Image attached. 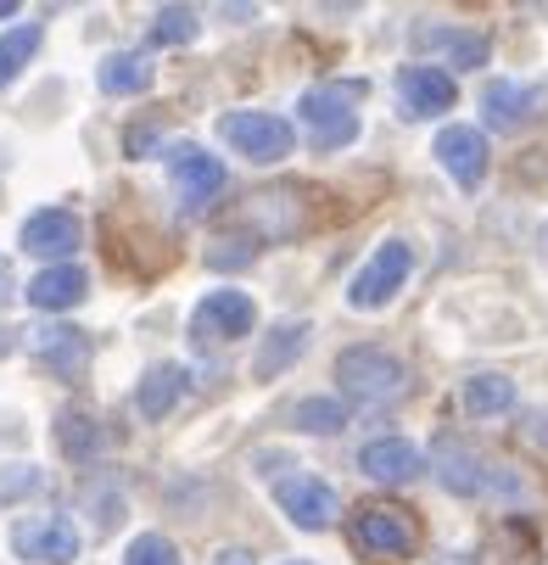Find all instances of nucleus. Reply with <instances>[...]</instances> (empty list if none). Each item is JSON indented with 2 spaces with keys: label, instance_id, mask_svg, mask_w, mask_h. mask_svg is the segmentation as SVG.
<instances>
[{
  "label": "nucleus",
  "instance_id": "1",
  "mask_svg": "<svg viewBox=\"0 0 548 565\" xmlns=\"http://www.w3.org/2000/svg\"><path fill=\"white\" fill-rule=\"evenodd\" d=\"M369 96L364 78H325V85L302 90L297 113L308 124V140L313 151H342L358 140V102Z\"/></svg>",
  "mask_w": 548,
  "mask_h": 565
},
{
  "label": "nucleus",
  "instance_id": "2",
  "mask_svg": "<svg viewBox=\"0 0 548 565\" xmlns=\"http://www.w3.org/2000/svg\"><path fill=\"white\" fill-rule=\"evenodd\" d=\"M336 381L353 403H391L409 392V364L386 348H342L336 353Z\"/></svg>",
  "mask_w": 548,
  "mask_h": 565
},
{
  "label": "nucleus",
  "instance_id": "3",
  "mask_svg": "<svg viewBox=\"0 0 548 565\" xmlns=\"http://www.w3.org/2000/svg\"><path fill=\"white\" fill-rule=\"evenodd\" d=\"M431 470H437V481L448 493H459V499H482V493H515L520 481L509 476V470H498V465H487L476 448H470L464 437H442L437 448H431Z\"/></svg>",
  "mask_w": 548,
  "mask_h": 565
},
{
  "label": "nucleus",
  "instance_id": "4",
  "mask_svg": "<svg viewBox=\"0 0 548 565\" xmlns=\"http://www.w3.org/2000/svg\"><path fill=\"white\" fill-rule=\"evenodd\" d=\"M224 146H235L247 163H280L297 151V124L280 113H224L218 118Z\"/></svg>",
  "mask_w": 548,
  "mask_h": 565
},
{
  "label": "nucleus",
  "instance_id": "5",
  "mask_svg": "<svg viewBox=\"0 0 548 565\" xmlns=\"http://www.w3.org/2000/svg\"><path fill=\"white\" fill-rule=\"evenodd\" d=\"M415 275V253H409V241H380V247L364 258V269L353 275L347 286V302L353 308H386L391 297H398Z\"/></svg>",
  "mask_w": 548,
  "mask_h": 565
},
{
  "label": "nucleus",
  "instance_id": "6",
  "mask_svg": "<svg viewBox=\"0 0 548 565\" xmlns=\"http://www.w3.org/2000/svg\"><path fill=\"white\" fill-rule=\"evenodd\" d=\"M275 504L297 532H331L342 521V499L325 476H280L275 481Z\"/></svg>",
  "mask_w": 548,
  "mask_h": 565
},
{
  "label": "nucleus",
  "instance_id": "7",
  "mask_svg": "<svg viewBox=\"0 0 548 565\" xmlns=\"http://www.w3.org/2000/svg\"><path fill=\"white\" fill-rule=\"evenodd\" d=\"M252 326H258V302H252L247 291H235V286L207 291V297L196 302V313H191V337H196L202 348H213V342H241Z\"/></svg>",
  "mask_w": 548,
  "mask_h": 565
},
{
  "label": "nucleus",
  "instance_id": "8",
  "mask_svg": "<svg viewBox=\"0 0 548 565\" xmlns=\"http://www.w3.org/2000/svg\"><path fill=\"white\" fill-rule=\"evenodd\" d=\"M169 169H174V191H180V207L196 218V213H207L218 196H224V185H229V174H224V163L213 151H202V146H169Z\"/></svg>",
  "mask_w": 548,
  "mask_h": 565
},
{
  "label": "nucleus",
  "instance_id": "9",
  "mask_svg": "<svg viewBox=\"0 0 548 565\" xmlns=\"http://www.w3.org/2000/svg\"><path fill=\"white\" fill-rule=\"evenodd\" d=\"M420 543V526L409 510H391V504H364L353 515V548L369 554V559H398V554H415Z\"/></svg>",
  "mask_w": 548,
  "mask_h": 565
},
{
  "label": "nucleus",
  "instance_id": "10",
  "mask_svg": "<svg viewBox=\"0 0 548 565\" xmlns=\"http://www.w3.org/2000/svg\"><path fill=\"white\" fill-rule=\"evenodd\" d=\"M548 113V90L542 85H515V78H487V90H482V118L487 129L498 135H515L526 124H537Z\"/></svg>",
  "mask_w": 548,
  "mask_h": 565
},
{
  "label": "nucleus",
  "instance_id": "11",
  "mask_svg": "<svg viewBox=\"0 0 548 565\" xmlns=\"http://www.w3.org/2000/svg\"><path fill=\"white\" fill-rule=\"evenodd\" d=\"M12 548L34 565H73L78 559V526L67 515H34L12 526Z\"/></svg>",
  "mask_w": 548,
  "mask_h": 565
},
{
  "label": "nucleus",
  "instance_id": "12",
  "mask_svg": "<svg viewBox=\"0 0 548 565\" xmlns=\"http://www.w3.org/2000/svg\"><path fill=\"white\" fill-rule=\"evenodd\" d=\"M78 241H85V224H78L73 207H40V213L23 218V247L34 258H45V269L51 264H67L78 253Z\"/></svg>",
  "mask_w": 548,
  "mask_h": 565
},
{
  "label": "nucleus",
  "instance_id": "13",
  "mask_svg": "<svg viewBox=\"0 0 548 565\" xmlns=\"http://www.w3.org/2000/svg\"><path fill=\"white\" fill-rule=\"evenodd\" d=\"M437 163L453 174L459 191H476L487 180V163H493V151H487V135L482 129H470V124H453L437 135Z\"/></svg>",
  "mask_w": 548,
  "mask_h": 565
},
{
  "label": "nucleus",
  "instance_id": "14",
  "mask_svg": "<svg viewBox=\"0 0 548 565\" xmlns=\"http://www.w3.org/2000/svg\"><path fill=\"white\" fill-rule=\"evenodd\" d=\"M29 353L56 375V381H78L90 370V337L78 326H34L29 331Z\"/></svg>",
  "mask_w": 548,
  "mask_h": 565
},
{
  "label": "nucleus",
  "instance_id": "15",
  "mask_svg": "<svg viewBox=\"0 0 548 565\" xmlns=\"http://www.w3.org/2000/svg\"><path fill=\"white\" fill-rule=\"evenodd\" d=\"M358 470L369 481H380V488H404V481H415L426 470V454L409 437H375L358 448Z\"/></svg>",
  "mask_w": 548,
  "mask_h": 565
},
{
  "label": "nucleus",
  "instance_id": "16",
  "mask_svg": "<svg viewBox=\"0 0 548 565\" xmlns=\"http://www.w3.org/2000/svg\"><path fill=\"white\" fill-rule=\"evenodd\" d=\"M398 102L404 118H437L453 107V78L442 67H404L398 73Z\"/></svg>",
  "mask_w": 548,
  "mask_h": 565
},
{
  "label": "nucleus",
  "instance_id": "17",
  "mask_svg": "<svg viewBox=\"0 0 548 565\" xmlns=\"http://www.w3.org/2000/svg\"><path fill=\"white\" fill-rule=\"evenodd\" d=\"M90 297V275L78 269V264H51L29 280V302L45 308V313H62V308H78Z\"/></svg>",
  "mask_w": 548,
  "mask_h": 565
},
{
  "label": "nucleus",
  "instance_id": "18",
  "mask_svg": "<svg viewBox=\"0 0 548 565\" xmlns=\"http://www.w3.org/2000/svg\"><path fill=\"white\" fill-rule=\"evenodd\" d=\"M308 331H313V326H302V319H286V326H275V331L258 342V353H252V375H258V381H275V375H286V370L302 359V348H308Z\"/></svg>",
  "mask_w": 548,
  "mask_h": 565
},
{
  "label": "nucleus",
  "instance_id": "19",
  "mask_svg": "<svg viewBox=\"0 0 548 565\" xmlns=\"http://www.w3.org/2000/svg\"><path fill=\"white\" fill-rule=\"evenodd\" d=\"M180 397H185V370L180 364H151L135 386V409H140V420H169Z\"/></svg>",
  "mask_w": 548,
  "mask_h": 565
},
{
  "label": "nucleus",
  "instance_id": "20",
  "mask_svg": "<svg viewBox=\"0 0 548 565\" xmlns=\"http://www.w3.org/2000/svg\"><path fill=\"white\" fill-rule=\"evenodd\" d=\"M420 45H426V51H442L453 67H482V62L493 56L487 34H476V29H448V23H426V29H420Z\"/></svg>",
  "mask_w": 548,
  "mask_h": 565
},
{
  "label": "nucleus",
  "instance_id": "21",
  "mask_svg": "<svg viewBox=\"0 0 548 565\" xmlns=\"http://www.w3.org/2000/svg\"><path fill=\"white\" fill-rule=\"evenodd\" d=\"M464 409L476 420H498L515 409V375H498V370H482L464 381Z\"/></svg>",
  "mask_w": 548,
  "mask_h": 565
},
{
  "label": "nucleus",
  "instance_id": "22",
  "mask_svg": "<svg viewBox=\"0 0 548 565\" xmlns=\"http://www.w3.org/2000/svg\"><path fill=\"white\" fill-rule=\"evenodd\" d=\"M151 78H157V67H151L140 51H118V56L101 62L96 85H101L107 96H140V90H151Z\"/></svg>",
  "mask_w": 548,
  "mask_h": 565
},
{
  "label": "nucleus",
  "instance_id": "23",
  "mask_svg": "<svg viewBox=\"0 0 548 565\" xmlns=\"http://www.w3.org/2000/svg\"><path fill=\"white\" fill-rule=\"evenodd\" d=\"M56 448H62L73 465H90V459L101 454V426H96V415H85V409L56 415Z\"/></svg>",
  "mask_w": 548,
  "mask_h": 565
},
{
  "label": "nucleus",
  "instance_id": "24",
  "mask_svg": "<svg viewBox=\"0 0 548 565\" xmlns=\"http://www.w3.org/2000/svg\"><path fill=\"white\" fill-rule=\"evenodd\" d=\"M291 426L308 437H336V431H347V403L342 397H302L291 409Z\"/></svg>",
  "mask_w": 548,
  "mask_h": 565
},
{
  "label": "nucleus",
  "instance_id": "25",
  "mask_svg": "<svg viewBox=\"0 0 548 565\" xmlns=\"http://www.w3.org/2000/svg\"><path fill=\"white\" fill-rule=\"evenodd\" d=\"M40 23H23V29H7V34H0V90H7L12 85V78L34 62V51H40Z\"/></svg>",
  "mask_w": 548,
  "mask_h": 565
},
{
  "label": "nucleus",
  "instance_id": "26",
  "mask_svg": "<svg viewBox=\"0 0 548 565\" xmlns=\"http://www.w3.org/2000/svg\"><path fill=\"white\" fill-rule=\"evenodd\" d=\"M196 29H202V23H196L191 7H163V12L151 18V45H191Z\"/></svg>",
  "mask_w": 548,
  "mask_h": 565
},
{
  "label": "nucleus",
  "instance_id": "27",
  "mask_svg": "<svg viewBox=\"0 0 548 565\" xmlns=\"http://www.w3.org/2000/svg\"><path fill=\"white\" fill-rule=\"evenodd\" d=\"M123 565H180V548H174V537H163V532H140V537L123 548Z\"/></svg>",
  "mask_w": 548,
  "mask_h": 565
},
{
  "label": "nucleus",
  "instance_id": "28",
  "mask_svg": "<svg viewBox=\"0 0 548 565\" xmlns=\"http://www.w3.org/2000/svg\"><path fill=\"white\" fill-rule=\"evenodd\" d=\"M34 488H40V470L34 465H7V470H0V499H23Z\"/></svg>",
  "mask_w": 548,
  "mask_h": 565
},
{
  "label": "nucleus",
  "instance_id": "29",
  "mask_svg": "<svg viewBox=\"0 0 548 565\" xmlns=\"http://www.w3.org/2000/svg\"><path fill=\"white\" fill-rule=\"evenodd\" d=\"M207 264H213V269H241V264H252V247H224V241H213Z\"/></svg>",
  "mask_w": 548,
  "mask_h": 565
},
{
  "label": "nucleus",
  "instance_id": "30",
  "mask_svg": "<svg viewBox=\"0 0 548 565\" xmlns=\"http://www.w3.org/2000/svg\"><path fill=\"white\" fill-rule=\"evenodd\" d=\"M123 146H129V157H151V146H157V129H129V135H123Z\"/></svg>",
  "mask_w": 548,
  "mask_h": 565
},
{
  "label": "nucleus",
  "instance_id": "31",
  "mask_svg": "<svg viewBox=\"0 0 548 565\" xmlns=\"http://www.w3.org/2000/svg\"><path fill=\"white\" fill-rule=\"evenodd\" d=\"M213 565H258V554H252V548H218Z\"/></svg>",
  "mask_w": 548,
  "mask_h": 565
},
{
  "label": "nucleus",
  "instance_id": "32",
  "mask_svg": "<svg viewBox=\"0 0 548 565\" xmlns=\"http://www.w3.org/2000/svg\"><path fill=\"white\" fill-rule=\"evenodd\" d=\"M12 297H18V275H12V264H7V258H0V308H7Z\"/></svg>",
  "mask_w": 548,
  "mask_h": 565
},
{
  "label": "nucleus",
  "instance_id": "33",
  "mask_svg": "<svg viewBox=\"0 0 548 565\" xmlns=\"http://www.w3.org/2000/svg\"><path fill=\"white\" fill-rule=\"evenodd\" d=\"M12 348H18V331H12V326H0V359H7Z\"/></svg>",
  "mask_w": 548,
  "mask_h": 565
},
{
  "label": "nucleus",
  "instance_id": "34",
  "mask_svg": "<svg viewBox=\"0 0 548 565\" xmlns=\"http://www.w3.org/2000/svg\"><path fill=\"white\" fill-rule=\"evenodd\" d=\"M542 258H548V224H542Z\"/></svg>",
  "mask_w": 548,
  "mask_h": 565
},
{
  "label": "nucleus",
  "instance_id": "35",
  "mask_svg": "<svg viewBox=\"0 0 548 565\" xmlns=\"http://www.w3.org/2000/svg\"><path fill=\"white\" fill-rule=\"evenodd\" d=\"M291 565H308V559H291Z\"/></svg>",
  "mask_w": 548,
  "mask_h": 565
}]
</instances>
